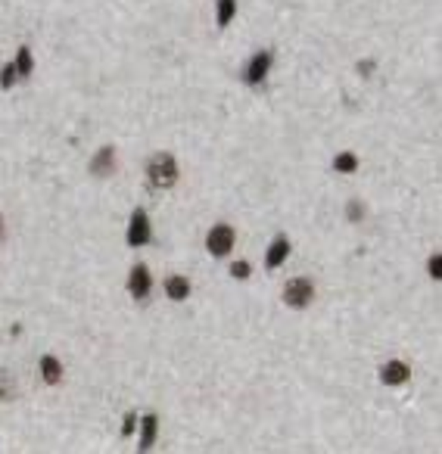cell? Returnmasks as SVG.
<instances>
[{"label": "cell", "instance_id": "6da1fadb", "mask_svg": "<svg viewBox=\"0 0 442 454\" xmlns=\"http://www.w3.org/2000/svg\"><path fill=\"white\" fill-rule=\"evenodd\" d=\"M147 177H150V184L156 187V190H169V187H175L177 184V162L171 153H159V156L150 159V165H147Z\"/></svg>", "mask_w": 442, "mask_h": 454}, {"label": "cell", "instance_id": "7a4b0ae2", "mask_svg": "<svg viewBox=\"0 0 442 454\" xmlns=\"http://www.w3.org/2000/svg\"><path fill=\"white\" fill-rule=\"evenodd\" d=\"M312 296H315V286H312V280H308V277L290 280L286 290H284V302L290 308H306L308 302H312Z\"/></svg>", "mask_w": 442, "mask_h": 454}, {"label": "cell", "instance_id": "3957f363", "mask_svg": "<svg viewBox=\"0 0 442 454\" xmlns=\"http://www.w3.org/2000/svg\"><path fill=\"white\" fill-rule=\"evenodd\" d=\"M125 240H128V246H147L153 240L150 218H147V212H143V209H137L134 215H131V224H128V234H125Z\"/></svg>", "mask_w": 442, "mask_h": 454}, {"label": "cell", "instance_id": "277c9868", "mask_svg": "<svg viewBox=\"0 0 442 454\" xmlns=\"http://www.w3.org/2000/svg\"><path fill=\"white\" fill-rule=\"evenodd\" d=\"M206 246H209L212 255H228V252L234 249V227L231 224H215L209 231V237H206Z\"/></svg>", "mask_w": 442, "mask_h": 454}, {"label": "cell", "instance_id": "5b68a950", "mask_svg": "<svg viewBox=\"0 0 442 454\" xmlns=\"http://www.w3.org/2000/svg\"><path fill=\"white\" fill-rule=\"evenodd\" d=\"M271 62H274V53L271 50H262V53H256L249 60V66H246L243 78L246 84H262L268 78V72H271Z\"/></svg>", "mask_w": 442, "mask_h": 454}, {"label": "cell", "instance_id": "8992f818", "mask_svg": "<svg viewBox=\"0 0 442 454\" xmlns=\"http://www.w3.org/2000/svg\"><path fill=\"white\" fill-rule=\"evenodd\" d=\"M150 286H153V277L147 271V264H134L131 268V277H128V292L134 299H147L150 296Z\"/></svg>", "mask_w": 442, "mask_h": 454}, {"label": "cell", "instance_id": "52a82bcc", "mask_svg": "<svg viewBox=\"0 0 442 454\" xmlns=\"http://www.w3.org/2000/svg\"><path fill=\"white\" fill-rule=\"evenodd\" d=\"M408 364L405 361H386L380 367V383L383 386H402V383H408Z\"/></svg>", "mask_w": 442, "mask_h": 454}, {"label": "cell", "instance_id": "ba28073f", "mask_svg": "<svg viewBox=\"0 0 442 454\" xmlns=\"http://www.w3.org/2000/svg\"><path fill=\"white\" fill-rule=\"evenodd\" d=\"M112 165H116V149H112V147H100V153L90 159V175L106 177L109 171H112Z\"/></svg>", "mask_w": 442, "mask_h": 454}, {"label": "cell", "instance_id": "9c48e42d", "mask_svg": "<svg viewBox=\"0 0 442 454\" xmlns=\"http://www.w3.org/2000/svg\"><path fill=\"white\" fill-rule=\"evenodd\" d=\"M290 255V240L286 237H278L271 246H268V255H265V268H280L284 258Z\"/></svg>", "mask_w": 442, "mask_h": 454}, {"label": "cell", "instance_id": "30bf717a", "mask_svg": "<svg viewBox=\"0 0 442 454\" xmlns=\"http://www.w3.org/2000/svg\"><path fill=\"white\" fill-rule=\"evenodd\" d=\"M156 429H159V417L156 414H147L140 420V451H150L153 442H156Z\"/></svg>", "mask_w": 442, "mask_h": 454}, {"label": "cell", "instance_id": "8fae6325", "mask_svg": "<svg viewBox=\"0 0 442 454\" xmlns=\"http://www.w3.org/2000/svg\"><path fill=\"white\" fill-rule=\"evenodd\" d=\"M41 377L47 386H56V383L62 380V364L53 358V355H44L41 358Z\"/></svg>", "mask_w": 442, "mask_h": 454}, {"label": "cell", "instance_id": "7c38bea8", "mask_svg": "<svg viewBox=\"0 0 442 454\" xmlns=\"http://www.w3.org/2000/svg\"><path fill=\"white\" fill-rule=\"evenodd\" d=\"M165 292H169V299H175V302H184V299L191 296V280L175 274V277L165 280Z\"/></svg>", "mask_w": 442, "mask_h": 454}, {"label": "cell", "instance_id": "4fadbf2b", "mask_svg": "<svg viewBox=\"0 0 442 454\" xmlns=\"http://www.w3.org/2000/svg\"><path fill=\"white\" fill-rule=\"evenodd\" d=\"M234 16H237V0H218L215 7V19L221 28H228L234 22Z\"/></svg>", "mask_w": 442, "mask_h": 454}, {"label": "cell", "instance_id": "5bb4252c", "mask_svg": "<svg viewBox=\"0 0 442 454\" xmlns=\"http://www.w3.org/2000/svg\"><path fill=\"white\" fill-rule=\"evenodd\" d=\"M13 66H16V75H19V78H28V75L34 72V60H32V50H28V47H19V53H16Z\"/></svg>", "mask_w": 442, "mask_h": 454}, {"label": "cell", "instance_id": "9a60e30c", "mask_svg": "<svg viewBox=\"0 0 442 454\" xmlns=\"http://www.w3.org/2000/svg\"><path fill=\"white\" fill-rule=\"evenodd\" d=\"M355 168H358V156H355V153H340V156L334 159V171H343V175H352Z\"/></svg>", "mask_w": 442, "mask_h": 454}, {"label": "cell", "instance_id": "2e32d148", "mask_svg": "<svg viewBox=\"0 0 442 454\" xmlns=\"http://www.w3.org/2000/svg\"><path fill=\"white\" fill-rule=\"evenodd\" d=\"M16 78H19V75H16V66H13V62H7V66L0 68V88H3V90L13 88Z\"/></svg>", "mask_w": 442, "mask_h": 454}, {"label": "cell", "instance_id": "e0dca14e", "mask_svg": "<svg viewBox=\"0 0 442 454\" xmlns=\"http://www.w3.org/2000/svg\"><path fill=\"white\" fill-rule=\"evenodd\" d=\"M13 399V383H10L7 370H0V401H7Z\"/></svg>", "mask_w": 442, "mask_h": 454}, {"label": "cell", "instance_id": "ac0fdd59", "mask_svg": "<svg viewBox=\"0 0 442 454\" xmlns=\"http://www.w3.org/2000/svg\"><path fill=\"white\" fill-rule=\"evenodd\" d=\"M427 268H430V277H433V280H439V277H442V255H439V252H436V255L430 258Z\"/></svg>", "mask_w": 442, "mask_h": 454}, {"label": "cell", "instance_id": "d6986e66", "mask_svg": "<svg viewBox=\"0 0 442 454\" xmlns=\"http://www.w3.org/2000/svg\"><path fill=\"white\" fill-rule=\"evenodd\" d=\"M231 274L237 280H246V277H249V264H246V262H234L231 264Z\"/></svg>", "mask_w": 442, "mask_h": 454}, {"label": "cell", "instance_id": "ffe728a7", "mask_svg": "<svg viewBox=\"0 0 442 454\" xmlns=\"http://www.w3.org/2000/svg\"><path fill=\"white\" fill-rule=\"evenodd\" d=\"M346 215H349V221H361V215H365V209H361V205H358V203H355V199H352V203L346 205Z\"/></svg>", "mask_w": 442, "mask_h": 454}, {"label": "cell", "instance_id": "44dd1931", "mask_svg": "<svg viewBox=\"0 0 442 454\" xmlns=\"http://www.w3.org/2000/svg\"><path fill=\"white\" fill-rule=\"evenodd\" d=\"M134 427H137V417H134V414H125V423H122V436H131V433H134Z\"/></svg>", "mask_w": 442, "mask_h": 454}, {"label": "cell", "instance_id": "7402d4cb", "mask_svg": "<svg viewBox=\"0 0 442 454\" xmlns=\"http://www.w3.org/2000/svg\"><path fill=\"white\" fill-rule=\"evenodd\" d=\"M358 72H361V75H365V78H367V75L374 72V62H371V60H365V62H358Z\"/></svg>", "mask_w": 442, "mask_h": 454}, {"label": "cell", "instance_id": "603a6c76", "mask_svg": "<svg viewBox=\"0 0 442 454\" xmlns=\"http://www.w3.org/2000/svg\"><path fill=\"white\" fill-rule=\"evenodd\" d=\"M0 237H3V218H0Z\"/></svg>", "mask_w": 442, "mask_h": 454}]
</instances>
